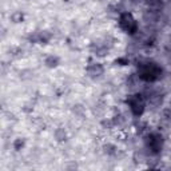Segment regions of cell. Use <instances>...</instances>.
<instances>
[{"label": "cell", "instance_id": "8992f818", "mask_svg": "<svg viewBox=\"0 0 171 171\" xmlns=\"http://www.w3.org/2000/svg\"><path fill=\"white\" fill-rule=\"evenodd\" d=\"M13 147H15V150H18V151H19V150H22L23 147H24V140L20 139V138L16 139L15 142H13Z\"/></svg>", "mask_w": 171, "mask_h": 171}, {"label": "cell", "instance_id": "277c9868", "mask_svg": "<svg viewBox=\"0 0 171 171\" xmlns=\"http://www.w3.org/2000/svg\"><path fill=\"white\" fill-rule=\"evenodd\" d=\"M55 138H56V140H58V142L66 140V131H64V130H62V128L56 130V131H55Z\"/></svg>", "mask_w": 171, "mask_h": 171}, {"label": "cell", "instance_id": "3957f363", "mask_svg": "<svg viewBox=\"0 0 171 171\" xmlns=\"http://www.w3.org/2000/svg\"><path fill=\"white\" fill-rule=\"evenodd\" d=\"M46 66L47 67H51V68H53V67H56L59 64V58L58 56H53V55H48L44 60Z\"/></svg>", "mask_w": 171, "mask_h": 171}, {"label": "cell", "instance_id": "6da1fadb", "mask_svg": "<svg viewBox=\"0 0 171 171\" xmlns=\"http://www.w3.org/2000/svg\"><path fill=\"white\" fill-rule=\"evenodd\" d=\"M140 95H134L131 99H130V107H131V110L134 111L135 115H139V114H142L143 111V107H145V103H143V99L139 98Z\"/></svg>", "mask_w": 171, "mask_h": 171}, {"label": "cell", "instance_id": "5b68a950", "mask_svg": "<svg viewBox=\"0 0 171 171\" xmlns=\"http://www.w3.org/2000/svg\"><path fill=\"white\" fill-rule=\"evenodd\" d=\"M11 19L13 23H20L23 20V13L22 12H15L11 15Z\"/></svg>", "mask_w": 171, "mask_h": 171}, {"label": "cell", "instance_id": "7a4b0ae2", "mask_svg": "<svg viewBox=\"0 0 171 171\" xmlns=\"http://www.w3.org/2000/svg\"><path fill=\"white\" fill-rule=\"evenodd\" d=\"M88 75L92 76V78H96V76H100L103 74V71H104V68L102 67V64H99V63H94V64H91L88 67Z\"/></svg>", "mask_w": 171, "mask_h": 171}]
</instances>
